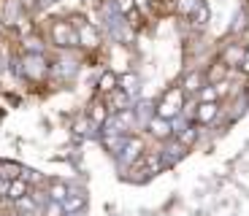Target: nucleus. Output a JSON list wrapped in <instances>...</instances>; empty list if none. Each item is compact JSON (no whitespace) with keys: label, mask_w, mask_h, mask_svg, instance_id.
Wrapping results in <instances>:
<instances>
[{"label":"nucleus","mask_w":249,"mask_h":216,"mask_svg":"<svg viewBox=\"0 0 249 216\" xmlns=\"http://www.w3.org/2000/svg\"><path fill=\"white\" fill-rule=\"evenodd\" d=\"M238 68L244 70V73H249V46H247V51H244V60H241V65Z\"/></svg>","instance_id":"c756f323"},{"label":"nucleus","mask_w":249,"mask_h":216,"mask_svg":"<svg viewBox=\"0 0 249 216\" xmlns=\"http://www.w3.org/2000/svg\"><path fill=\"white\" fill-rule=\"evenodd\" d=\"M114 8H117L122 17H127L130 22H136V0H114Z\"/></svg>","instance_id":"a211bd4d"},{"label":"nucleus","mask_w":249,"mask_h":216,"mask_svg":"<svg viewBox=\"0 0 249 216\" xmlns=\"http://www.w3.org/2000/svg\"><path fill=\"white\" fill-rule=\"evenodd\" d=\"M68 195H71V189L65 184H52L49 186V200H54V203H62Z\"/></svg>","instance_id":"393cba45"},{"label":"nucleus","mask_w":249,"mask_h":216,"mask_svg":"<svg viewBox=\"0 0 249 216\" xmlns=\"http://www.w3.org/2000/svg\"><path fill=\"white\" fill-rule=\"evenodd\" d=\"M27 195V181L17 179V181H8V200H19V198H25Z\"/></svg>","instance_id":"6ab92c4d"},{"label":"nucleus","mask_w":249,"mask_h":216,"mask_svg":"<svg viewBox=\"0 0 249 216\" xmlns=\"http://www.w3.org/2000/svg\"><path fill=\"white\" fill-rule=\"evenodd\" d=\"M203 86H206V84H203V73H190V76L184 79V84H181V89H184L187 95H198Z\"/></svg>","instance_id":"2eb2a0df"},{"label":"nucleus","mask_w":249,"mask_h":216,"mask_svg":"<svg viewBox=\"0 0 249 216\" xmlns=\"http://www.w3.org/2000/svg\"><path fill=\"white\" fill-rule=\"evenodd\" d=\"M6 195H8V181L0 179V198H6Z\"/></svg>","instance_id":"7c9ffc66"},{"label":"nucleus","mask_w":249,"mask_h":216,"mask_svg":"<svg viewBox=\"0 0 249 216\" xmlns=\"http://www.w3.org/2000/svg\"><path fill=\"white\" fill-rule=\"evenodd\" d=\"M149 111H152V105L146 103V100H141V103L133 108V114H136V122H138V124H149V122H152Z\"/></svg>","instance_id":"412c9836"},{"label":"nucleus","mask_w":249,"mask_h":216,"mask_svg":"<svg viewBox=\"0 0 249 216\" xmlns=\"http://www.w3.org/2000/svg\"><path fill=\"white\" fill-rule=\"evenodd\" d=\"M14 205H17V211L22 216H30V214H36V211H38V203L33 200V195H25V198L14 200Z\"/></svg>","instance_id":"f3484780"},{"label":"nucleus","mask_w":249,"mask_h":216,"mask_svg":"<svg viewBox=\"0 0 249 216\" xmlns=\"http://www.w3.org/2000/svg\"><path fill=\"white\" fill-rule=\"evenodd\" d=\"M225 73H228V68H225L222 62H217V65L209 70V84H219V79H222Z\"/></svg>","instance_id":"bb28decb"},{"label":"nucleus","mask_w":249,"mask_h":216,"mask_svg":"<svg viewBox=\"0 0 249 216\" xmlns=\"http://www.w3.org/2000/svg\"><path fill=\"white\" fill-rule=\"evenodd\" d=\"M98 89H100V92H108V95H111L114 89H119V76L111 73V70H106V73L100 76V81H98Z\"/></svg>","instance_id":"dca6fc26"},{"label":"nucleus","mask_w":249,"mask_h":216,"mask_svg":"<svg viewBox=\"0 0 249 216\" xmlns=\"http://www.w3.org/2000/svg\"><path fill=\"white\" fill-rule=\"evenodd\" d=\"M244 51H247V46H241V43H231V46H225V49H222L219 62H222L225 68H236V65H241Z\"/></svg>","instance_id":"423d86ee"},{"label":"nucleus","mask_w":249,"mask_h":216,"mask_svg":"<svg viewBox=\"0 0 249 216\" xmlns=\"http://www.w3.org/2000/svg\"><path fill=\"white\" fill-rule=\"evenodd\" d=\"M119 89H122L127 98L138 95V89H141V79H138V73H124V76H119Z\"/></svg>","instance_id":"9b49d317"},{"label":"nucleus","mask_w":249,"mask_h":216,"mask_svg":"<svg viewBox=\"0 0 249 216\" xmlns=\"http://www.w3.org/2000/svg\"><path fill=\"white\" fill-rule=\"evenodd\" d=\"M217 100H219V92L214 84H206L198 92V103H217Z\"/></svg>","instance_id":"b1692460"},{"label":"nucleus","mask_w":249,"mask_h":216,"mask_svg":"<svg viewBox=\"0 0 249 216\" xmlns=\"http://www.w3.org/2000/svg\"><path fill=\"white\" fill-rule=\"evenodd\" d=\"M146 127H149V133L155 138H160V141H171V138H174V124H171L168 119L152 116V122L146 124Z\"/></svg>","instance_id":"0eeeda50"},{"label":"nucleus","mask_w":249,"mask_h":216,"mask_svg":"<svg viewBox=\"0 0 249 216\" xmlns=\"http://www.w3.org/2000/svg\"><path fill=\"white\" fill-rule=\"evenodd\" d=\"M22 170H25V167L17 165V162H0V179H3V181L22 179Z\"/></svg>","instance_id":"ddd939ff"},{"label":"nucleus","mask_w":249,"mask_h":216,"mask_svg":"<svg viewBox=\"0 0 249 216\" xmlns=\"http://www.w3.org/2000/svg\"><path fill=\"white\" fill-rule=\"evenodd\" d=\"M181 108H184V89H181V86H171V89H165V95H162L160 103H157L155 116L171 122V119H176L181 114Z\"/></svg>","instance_id":"f03ea898"},{"label":"nucleus","mask_w":249,"mask_h":216,"mask_svg":"<svg viewBox=\"0 0 249 216\" xmlns=\"http://www.w3.org/2000/svg\"><path fill=\"white\" fill-rule=\"evenodd\" d=\"M49 35H52V43L60 46V49H65V46H79V35H76V27L71 25V22L57 19L54 25H52Z\"/></svg>","instance_id":"20e7f679"},{"label":"nucleus","mask_w":249,"mask_h":216,"mask_svg":"<svg viewBox=\"0 0 249 216\" xmlns=\"http://www.w3.org/2000/svg\"><path fill=\"white\" fill-rule=\"evenodd\" d=\"M76 35H79V46H87V49H95L100 43V33L92 25H87V22L76 27Z\"/></svg>","instance_id":"6e6552de"},{"label":"nucleus","mask_w":249,"mask_h":216,"mask_svg":"<svg viewBox=\"0 0 249 216\" xmlns=\"http://www.w3.org/2000/svg\"><path fill=\"white\" fill-rule=\"evenodd\" d=\"M89 122H92V127H103L106 124V119H108V105H103V103H92V108H89Z\"/></svg>","instance_id":"f8f14e48"},{"label":"nucleus","mask_w":249,"mask_h":216,"mask_svg":"<svg viewBox=\"0 0 249 216\" xmlns=\"http://www.w3.org/2000/svg\"><path fill=\"white\" fill-rule=\"evenodd\" d=\"M44 216H65V211H62V203L46 200V205H44Z\"/></svg>","instance_id":"cd10ccee"},{"label":"nucleus","mask_w":249,"mask_h":216,"mask_svg":"<svg viewBox=\"0 0 249 216\" xmlns=\"http://www.w3.org/2000/svg\"><path fill=\"white\" fill-rule=\"evenodd\" d=\"M89 130H92V122H89V116H79V119L73 122V135L81 138V135H87Z\"/></svg>","instance_id":"a878e982"},{"label":"nucleus","mask_w":249,"mask_h":216,"mask_svg":"<svg viewBox=\"0 0 249 216\" xmlns=\"http://www.w3.org/2000/svg\"><path fill=\"white\" fill-rule=\"evenodd\" d=\"M200 3H203V0H176V11H179L181 17H193Z\"/></svg>","instance_id":"4be33fe9"},{"label":"nucleus","mask_w":249,"mask_h":216,"mask_svg":"<svg viewBox=\"0 0 249 216\" xmlns=\"http://www.w3.org/2000/svg\"><path fill=\"white\" fill-rule=\"evenodd\" d=\"M176 141H179L181 146H193V143L198 141V130H195V127H184V130H176Z\"/></svg>","instance_id":"aec40b11"},{"label":"nucleus","mask_w":249,"mask_h":216,"mask_svg":"<svg viewBox=\"0 0 249 216\" xmlns=\"http://www.w3.org/2000/svg\"><path fill=\"white\" fill-rule=\"evenodd\" d=\"M19 65H22V79L30 81H41L49 73V62H46L44 54H25Z\"/></svg>","instance_id":"7ed1b4c3"},{"label":"nucleus","mask_w":249,"mask_h":216,"mask_svg":"<svg viewBox=\"0 0 249 216\" xmlns=\"http://www.w3.org/2000/svg\"><path fill=\"white\" fill-rule=\"evenodd\" d=\"M136 127H138V122H136L133 108H124V111L108 114L106 124H103V135L106 138H124V135H130V130H136Z\"/></svg>","instance_id":"f257e3e1"},{"label":"nucleus","mask_w":249,"mask_h":216,"mask_svg":"<svg viewBox=\"0 0 249 216\" xmlns=\"http://www.w3.org/2000/svg\"><path fill=\"white\" fill-rule=\"evenodd\" d=\"M38 3H41V6H52V3H54V0H38Z\"/></svg>","instance_id":"2f4dec72"},{"label":"nucleus","mask_w":249,"mask_h":216,"mask_svg":"<svg viewBox=\"0 0 249 216\" xmlns=\"http://www.w3.org/2000/svg\"><path fill=\"white\" fill-rule=\"evenodd\" d=\"M54 70L62 76V79H73L76 70H79V68H76V62H73V60H60V62H57V68H54Z\"/></svg>","instance_id":"5701e85b"},{"label":"nucleus","mask_w":249,"mask_h":216,"mask_svg":"<svg viewBox=\"0 0 249 216\" xmlns=\"http://www.w3.org/2000/svg\"><path fill=\"white\" fill-rule=\"evenodd\" d=\"M124 108H130V105H127V95H124L122 89H114L111 98H108V114L124 111Z\"/></svg>","instance_id":"4468645a"},{"label":"nucleus","mask_w":249,"mask_h":216,"mask_svg":"<svg viewBox=\"0 0 249 216\" xmlns=\"http://www.w3.org/2000/svg\"><path fill=\"white\" fill-rule=\"evenodd\" d=\"M84 205H87V198H84L81 192H71L68 198L62 200V211H65V216L81 214V211H84Z\"/></svg>","instance_id":"9d476101"},{"label":"nucleus","mask_w":249,"mask_h":216,"mask_svg":"<svg viewBox=\"0 0 249 216\" xmlns=\"http://www.w3.org/2000/svg\"><path fill=\"white\" fill-rule=\"evenodd\" d=\"M141 154H143V141H141V138H136V135H127V138H124L122 151L117 154V160H119V165L127 167V165H133Z\"/></svg>","instance_id":"39448f33"},{"label":"nucleus","mask_w":249,"mask_h":216,"mask_svg":"<svg viewBox=\"0 0 249 216\" xmlns=\"http://www.w3.org/2000/svg\"><path fill=\"white\" fill-rule=\"evenodd\" d=\"M219 114V103H198L195 108V122L198 124H212Z\"/></svg>","instance_id":"1a4fd4ad"},{"label":"nucleus","mask_w":249,"mask_h":216,"mask_svg":"<svg viewBox=\"0 0 249 216\" xmlns=\"http://www.w3.org/2000/svg\"><path fill=\"white\" fill-rule=\"evenodd\" d=\"M193 22H195V25H206V22H209V8H206V3H200V6L195 8Z\"/></svg>","instance_id":"c85d7f7f"}]
</instances>
